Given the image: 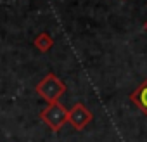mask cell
<instances>
[{
    "mask_svg": "<svg viewBox=\"0 0 147 142\" xmlns=\"http://www.w3.org/2000/svg\"><path fill=\"white\" fill-rule=\"evenodd\" d=\"M35 90H36V94H38L43 101H47L49 104H52V102H59L61 95H64V92H66V83H64L62 80H59V76H55L54 73H49V75H45V76L36 83Z\"/></svg>",
    "mask_w": 147,
    "mask_h": 142,
    "instance_id": "6da1fadb",
    "label": "cell"
},
{
    "mask_svg": "<svg viewBox=\"0 0 147 142\" xmlns=\"http://www.w3.org/2000/svg\"><path fill=\"white\" fill-rule=\"evenodd\" d=\"M92 120H94L92 111H90L85 104H82V102H76L75 106L69 109L67 123H69L73 128H75V130H83L87 125L92 123Z\"/></svg>",
    "mask_w": 147,
    "mask_h": 142,
    "instance_id": "3957f363",
    "label": "cell"
},
{
    "mask_svg": "<svg viewBox=\"0 0 147 142\" xmlns=\"http://www.w3.org/2000/svg\"><path fill=\"white\" fill-rule=\"evenodd\" d=\"M144 30H145V31H147V21H145V24H144Z\"/></svg>",
    "mask_w": 147,
    "mask_h": 142,
    "instance_id": "8992f818",
    "label": "cell"
},
{
    "mask_svg": "<svg viewBox=\"0 0 147 142\" xmlns=\"http://www.w3.org/2000/svg\"><path fill=\"white\" fill-rule=\"evenodd\" d=\"M40 118L52 132H59L67 123L69 109H66L64 104H61V102H52L45 109L40 111Z\"/></svg>",
    "mask_w": 147,
    "mask_h": 142,
    "instance_id": "7a4b0ae2",
    "label": "cell"
},
{
    "mask_svg": "<svg viewBox=\"0 0 147 142\" xmlns=\"http://www.w3.org/2000/svg\"><path fill=\"white\" fill-rule=\"evenodd\" d=\"M130 101L147 116V78L130 94Z\"/></svg>",
    "mask_w": 147,
    "mask_h": 142,
    "instance_id": "277c9868",
    "label": "cell"
},
{
    "mask_svg": "<svg viewBox=\"0 0 147 142\" xmlns=\"http://www.w3.org/2000/svg\"><path fill=\"white\" fill-rule=\"evenodd\" d=\"M33 45H35L40 52H49V50L54 47V38H52L49 33H40V35L35 38Z\"/></svg>",
    "mask_w": 147,
    "mask_h": 142,
    "instance_id": "5b68a950",
    "label": "cell"
}]
</instances>
